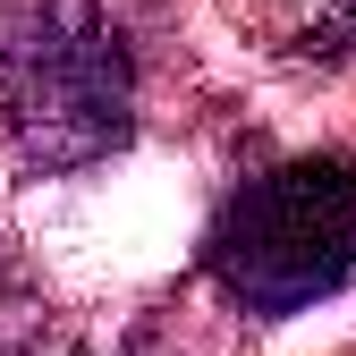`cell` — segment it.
<instances>
[{"label": "cell", "instance_id": "1", "mask_svg": "<svg viewBox=\"0 0 356 356\" xmlns=\"http://www.w3.org/2000/svg\"><path fill=\"white\" fill-rule=\"evenodd\" d=\"M0 102L34 170H94L136 127V68L102 0H9L0 26Z\"/></svg>", "mask_w": 356, "mask_h": 356}, {"label": "cell", "instance_id": "2", "mask_svg": "<svg viewBox=\"0 0 356 356\" xmlns=\"http://www.w3.org/2000/svg\"><path fill=\"white\" fill-rule=\"evenodd\" d=\"M204 272L254 323L305 314L314 297H331L356 272V161L297 153L280 170L246 178L204 229Z\"/></svg>", "mask_w": 356, "mask_h": 356}, {"label": "cell", "instance_id": "3", "mask_svg": "<svg viewBox=\"0 0 356 356\" xmlns=\"http://www.w3.org/2000/svg\"><path fill=\"white\" fill-rule=\"evenodd\" d=\"M339 34H356V0H339Z\"/></svg>", "mask_w": 356, "mask_h": 356}]
</instances>
